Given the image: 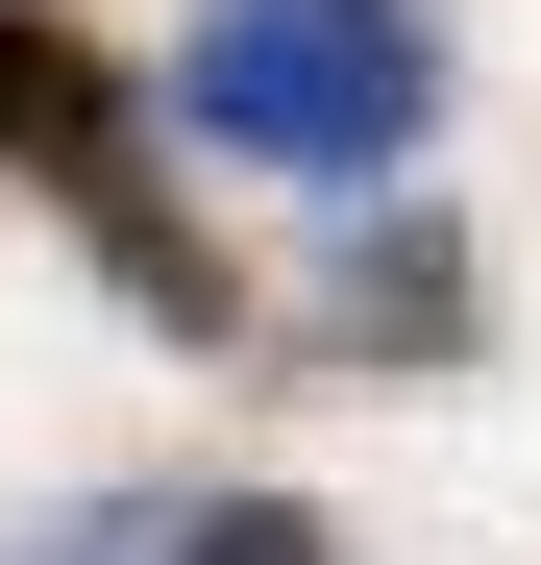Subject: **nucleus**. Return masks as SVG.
Masks as SVG:
<instances>
[{
	"instance_id": "20e7f679",
	"label": "nucleus",
	"mask_w": 541,
	"mask_h": 565,
	"mask_svg": "<svg viewBox=\"0 0 541 565\" xmlns=\"http://www.w3.org/2000/svg\"><path fill=\"white\" fill-rule=\"evenodd\" d=\"M99 99V50L50 25V0H0V172H50V124Z\"/></svg>"
},
{
	"instance_id": "f03ea898",
	"label": "nucleus",
	"mask_w": 541,
	"mask_h": 565,
	"mask_svg": "<svg viewBox=\"0 0 541 565\" xmlns=\"http://www.w3.org/2000/svg\"><path fill=\"white\" fill-rule=\"evenodd\" d=\"M25 198H50L74 246H99V296H124L148 344H246V270H222L198 222H172V172L124 148V99H74V124H50V172H25Z\"/></svg>"
},
{
	"instance_id": "39448f33",
	"label": "nucleus",
	"mask_w": 541,
	"mask_h": 565,
	"mask_svg": "<svg viewBox=\"0 0 541 565\" xmlns=\"http://www.w3.org/2000/svg\"><path fill=\"white\" fill-rule=\"evenodd\" d=\"M172 565H344V541H320L296 492H222V516H198V541H172Z\"/></svg>"
},
{
	"instance_id": "7ed1b4c3",
	"label": "nucleus",
	"mask_w": 541,
	"mask_h": 565,
	"mask_svg": "<svg viewBox=\"0 0 541 565\" xmlns=\"http://www.w3.org/2000/svg\"><path fill=\"white\" fill-rule=\"evenodd\" d=\"M320 320H344V344H468V246H443V222H344Z\"/></svg>"
},
{
	"instance_id": "f257e3e1",
	"label": "nucleus",
	"mask_w": 541,
	"mask_h": 565,
	"mask_svg": "<svg viewBox=\"0 0 541 565\" xmlns=\"http://www.w3.org/2000/svg\"><path fill=\"white\" fill-rule=\"evenodd\" d=\"M172 124L246 172H418L443 148V0H198Z\"/></svg>"
}]
</instances>
